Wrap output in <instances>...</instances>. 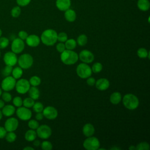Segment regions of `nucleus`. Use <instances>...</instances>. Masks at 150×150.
<instances>
[{"instance_id":"4d7b16f0","label":"nucleus","mask_w":150,"mask_h":150,"mask_svg":"<svg viewBox=\"0 0 150 150\" xmlns=\"http://www.w3.org/2000/svg\"><path fill=\"white\" fill-rule=\"evenodd\" d=\"M2 111L0 110V120L2 119Z\"/></svg>"},{"instance_id":"9d476101","label":"nucleus","mask_w":150,"mask_h":150,"mask_svg":"<svg viewBox=\"0 0 150 150\" xmlns=\"http://www.w3.org/2000/svg\"><path fill=\"white\" fill-rule=\"evenodd\" d=\"M18 117L23 121H26L30 119L32 117V112L29 108L25 107H19L16 111Z\"/></svg>"},{"instance_id":"ea45409f","label":"nucleus","mask_w":150,"mask_h":150,"mask_svg":"<svg viewBox=\"0 0 150 150\" xmlns=\"http://www.w3.org/2000/svg\"><path fill=\"white\" fill-rule=\"evenodd\" d=\"M57 39L60 42H65L67 40V35L65 32H60L57 34Z\"/></svg>"},{"instance_id":"393cba45","label":"nucleus","mask_w":150,"mask_h":150,"mask_svg":"<svg viewBox=\"0 0 150 150\" xmlns=\"http://www.w3.org/2000/svg\"><path fill=\"white\" fill-rule=\"evenodd\" d=\"M37 137L36 132L32 129L28 130L25 134V138L26 141L29 142L33 141Z\"/></svg>"},{"instance_id":"6ab92c4d","label":"nucleus","mask_w":150,"mask_h":150,"mask_svg":"<svg viewBox=\"0 0 150 150\" xmlns=\"http://www.w3.org/2000/svg\"><path fill=\"white\" fill-rule=\"evenodd\" d=\"M82 132L84 136L87 137H91L94 135L95 132V128L93 124L90 123H87L83 126Z\"/></svg>"},{"instance_id":"2eb2a0df","label":"nucleus","mask_w":150,"mask_h":150,"mask_svg":"<svg viewBox=\"0 0 150 150\" xmlns=\"http://www.w3.org/2000/svg\"><path fill=\"white\" fill-rule=\"evenodd\" d=\"M19 122L16 118L11 117L7 119L5 122V128L8 132L15 131L18 127Z\"/></svg>"},{"instance_id":"7ed1b4c3","label":"nucleus","mask_w":150,"mask_h":150,"mask_svg":"<svg viewBox=\"0 0 150 150\" xmlns=\"http://www.w3.org/2000/svg\"><path fill=\"white\" fill-rule=\"evenodd\" d=\"M122 103L124 107L130 110L137 108L139 105V100L138 97L131 93L127 94L123 97Z\"/></svg>"},{"instance_id":"a18cd8bd","label":"nucleus","mask_w":150,"mask_h":150,"mask_svg":"<svg viewBox=\"0 0 150 150\" xmlns=\"http://www.w3.org/2000/svg\"><path fill=\"white\" fill-rule=\"evenodd\" d=\"M56 49L60 53L62 52H63L66 49V47H65L64 43H63V42H59V43H58L56 45Z\"/></svg>"},{"instance_id":"5701e85b","label":"nucleus","mask_w":150,"mask_h":150,"mask_svg":"<svg viewBox=\"0 0 150 150\" xmlns=\"http://www.w3.org/2000/svg\"><path fill=\"white\" fill-rule=\"evenodd\" d=\"M15 112V108L12 105H6L2 108V114L6 117H10Z\"/></svg>"},{"instance_id":"5fc2aeb1","label":"nucleus","mask_w":150,"mask_h":150,"mask_svg":"<svg viewBox=\"0 0 150 150\" xmlns=\"http://www.w3.org/2000/svg\"><path fill=\"white\" fill-rule=\"evenodd\" d=\"M129 150H135L136 149V146H134V145H131L129 148H128Z\"/></svg>"},{"instance_id":"c9c22d12","label":"nucleus","mask_w":150,"mask_h":150,"mask_svg":"<svg viewBox=\"0 0 150 150\" xmlns=\"http://www.w3.org/2000/svg\"><path fill=\"white\" fill-rule=\"evenodd\" d=\"M33 110L35 112H42L44 107H43V105L42 104V103H41L40 102H36L33 105Z\"/></svg>"},{"instance_id":"79ce46f5","label":"nucleus","mask_w":150,"mask_h":150,"mask_svg":"<svg viewBox=\"0 0 150 150\" xmlns=\"http://www.w3.org/2000/svg\"><path fill=\"white\" fill-rule=\"evenodd\" d=\"M22 103H23V100H22L21 97H20L19 96H16L13 99V104L16 107H19L22 106Z\"/></svg>"},{"instance_id":"864d4df0","label":"nucleus","mask_w":150,"mask_h":150,"mask_svg":"<svg viewBox=\"0 0 150 150\" xmlns=\"http://www.w3.org/2000/svg\"><path fill=\"white\" fill-rule=\"evenodd\" d=\"M23 149H24V150H33L34 148H32V147H31V146H26V147L24 148Z\"/></svg>"},{"instance_id":"13d9d810","label":"nucleus","mask_w":150,"mask_h":150,"mask_svg":"<svg viewBox=\"0 0 150 150\" xmlns=\"http://www.w3.org/2000/svg\"><path fill=\"white\" fill-rule=\"evenodd\" d=\"M1 94H2V89L0 88V96H1Z\"/></svg>"},{"instance_id":"f3484780","label":"nucleus","mask_w":150,"mask_h":150,"mask_svg":"<svg viewBox=\"0 0 150 150\" xmlns=\"http://www.w3.org/2000/svg\"><path fill=\"white\" fill-rule=\"evenodd\" d=\"M96 88L100 91H104L108 89L110 86V81L105 78H101L96 81Z\"/></svg>"},{"instance_id":"473e14b6","label":"nucleus","mask_w":150,"mask_h":150,"mask_svg":"<svg viewBox=\"0 0 150 150\" xmlns=\"http://www.w3.org/2000/svg\"><path fill=\"white\" fill-rule=\"evenodd\" d=\"M21 9L19 6H14L11 11V16L13 18H18L21 15Z\"/></svg>"},{"instance_id":"49530a36","label":"nucleus","mask_w":150,"mask_h":150,"mask_svg":"<svg viewBox=\"0 0 150 150\" xmlns=\"http://www.w3.org/2000/svg\"><path fill=\"white\" fill-rule=\"evenodd\" d=\"M18 36H19V38L23 40H26V39L28 36V34L25 30H21L18 33Z\"/></svg>"},{"instance_id":"f8f14e48","label":"nucleus","mask_w":150,"mask_h":150,"mask_svg":"<svg viewBox=\"0 0 150 150\" xmlns=\"http://www.w3.org/2000/svg\"><path fill=\"white\" fill-rule=\"evenodd\" d=\"M25 48V43L23 40L20 38H15L12 42L11 50L12 52L16 54L21 53Z\"/></svg>"},{"instance_id":"f704fd0d","label":"nucleus","mask_w":150,"mask_h":150,"mask_svg":"<svg viewBox=\"0 0 150 150\" xmlns=\"http://www.w3.org/2000/svg\"><path fill=\"white\" fill-rule=\"evenodd\" d=\"M149 144L146 142H141L136 146L137 150H149Z\"/></svg>"},{"instance_id":"6e6552de","label":"nucleus","mask_w":150,"mask_h":150,"mask_svg":"<svg viewBox=\"0 0 150 150\" xmlns=\"http://www.w3.org/2000/svg\"><path fill=\"white\" fill-rule=\"evenodd\" d=\"M37 136L42 139H47L52 135V129L51 128L45 124L41 125L38 127L36 129Z\"/></svg>"},{"instance_id":"58836bf2","label":"nucleus","mask_w":150,"mask_h":150,"mask_svg":"<svg viewBox=\"0 0 150 150\" xmlns=\"http://www.w3.org/2000/svg\"><path fill=\"white\" fill-rule=\"evenodd\" d=\"M9 45V40L5 37H0V49H5Z\"/></svg>"},{"instance_id":"c03bdc74","label":"nucleus","mask_w":150,"mask_h":150,"mask_svg":"<svg viewBox=\"0 0 150 150\" xmlns=\"http://www.w3.org/2000/svg\"><path fill=\"white\" fill-rule=\"evenodd\" d=\"M16 3L19 6H25L30 4L31 0H16Z\"/></svg>"},{"instance_id":"c85d7f7f","label":"nucleus","mask_w":150,"mask_h":150,"mask_svg":"<svg viewBox=\"0 0 150 150\" xmlns=\"http://www.w3.org/2000/svg\"><path fill=\"white\" fill-rule=\"evenodd\" d=\"M87 41H88V38L87 36L84 34H81L78 36L76 42L79 46H83L87 44Z\"/></svg>"},{"instance_id":"0eeeda50","label":"nucleus","mask_w":150,"mask_h":150,"mask_svg":"<svg viewBox=\"0 0 150 150\" xmlns=\"http://www.w3.org/2000/svg\"><path fill=\"white\" fill-rule=\"evenodd\" d=\"M30 87V84L28 80L25 79H21L16 82L15 87L18 93L25 94L28 91Z\"/></svg>"},{"instance_id":"4be33fe9","label":"nucleus","mask_w":150,"mask_h":150,"mask_svg":"<svg viewBox=\"0 0 150 150\" xmlns=\"http://www.w3.org/2000/svg\"><path fill=\"white\" fill-rule=\"evenodd\" d=\"M29 97L34 100H37L40 97V91L36 86L30 87L28 91Z\"/></svg>"},{"instance_id":"6e6d98bb","label":"nucleus","mask_w":150,"mask_h":150,"mask_svg":"<svg viewBox=\"0 0 150 150\" xmlns=\"http://www.w3.org/2000/svg\"><path fill=\"white\" fill-rule=\"evenodd\" d=\"M121 148H118V147H117V146H114V147H112L111 148H110V149H120Z\"/></svg>"},{"instance_id":"ddd939ff","label":"nucleus","mask_w":150,"mask_h":150,"mask_svg":"<svg viewBox=\"0 0 150 150\" xmlns=\"http://www.w3.org/2000/svg\"><path fill=\"white\" fill-rule=\"evenodd\" d=\"M43 116L48 120H54L58 115L57 110L52 106H47L43 108L42 111Z\"/></svg>"},{"instance_id":"a19ab883","label":"nucleus","mask_w":150,"mask_h":150,"mask_svg":"<svg viewBox=\"0 0 150 150\" xmlns=\"http://www.w3.org/2000/svg\"><path fill=\"white\" fill-rule=\"evenodd\" d=\"M28 127L30 129H36L39 126V122L36 120H30L28 122Z\"/></svg>"},{"instance_id":"dca6fc26","label":"nucleus","mask_w":150,"mask_h":150,"mask_svg":"<svg viewBox=\"0 0 150 150\" xmlns=\"http://www.w3.org/2000/svg\"><path fill=\"white\" fill-rule=\"evenodd\" d=\"M40 42V38L36 35H28L26 39V44L30 47H36Z\"/></svg>"},{"instance_id":"09e8293b","label":"nucleus","mask_w":150,"mask_h":150,"mask_svg":"<svg viewBox=\"0 0 150 150\" xmlns=\"http://www.w3.org/2000/svg\"><path fill=\"white\" fill-rule=\"evenodd\" d=\"M6 133H7V131L5 129V128L4 127H0V139L4 138Z\"/></svg>"},{"instance_id":"a211bd4d","label":"nucleus","mask_w":150,"mask_h":150,"mask_svg":"<svg viewBox=\"0 0 150 150\" xmlns=\"http://www.w3.org/2000/svg\"><path fill=\"white\" fill-rule=\"evenodd\" d=\"M56 6L60 11H65L70 8L71 0H56Z\"/></svg>"},{"instance_id":"7c9ffc66","label":"nucleus","mask_w":150,"mask_h":150,"mask_svg":"<svg viewBox=\"0 0 150 150\" xmlns=\"http://www.w3.org/2000/svg\"><path fill=\"white\" fill-rule=\"evenodd\" d=\"M34 103H35V100L33 99H32L30 97H27L23 100L22 104L25 107L30 108L33 107Z\"/></svg>"},{"instance_id":"37998d69","label":"nucleus","mask_w":150,"mask_h":150,"mask_svg":"<svg viewBox=\"0 0 150 150\" xmlns=\"http://www.w3.org/2000/svg\"><path fill=\"white\" fill-rule=\"evenodd\" d=\"M2 100L5 102H9L12 100V96L8 91H5L2 93Z\"/></svg>"},{"instance_id":"412c9836","label":"nucleus","mask_w":150,"mask_h":150,"mask_svg":"<svg viewBox=\"0 0 150 150\" xmlns=\"http://www.w3.org/2000/svg\"><path fill=\"white\" fill-rule=\"evenodd\" d=\"M137 7L142 11H147L150 8V2L149 0H138Z\"/></svg>"},{"instance_id":"bb28decb","label":"nucleus","mask_w":150,"mask_h":150,"mask_svg":"<svg viewBox=\"0 0 150 150\" xmlns=\"http://www.w3.org/2000/svg\"><path fill=\"white\" fill-rule=\"evenodd\" d=\"M12 77L15 79H18L21 77L23 74V70L21 67H16L12 69Z\"/></svg>"},{"instance_id":"de8ad7c7","label":"nucleus","mask_w":150,"mask_h":150,"mask_svg":"<svg viewBox=\"0 0 150 150\" xmlns=\"http://www.w3.org/2000/svg\"><path fill=\"white\" fill-rule=\"evenodd\" d=\"M87 84L88 85V86H93L96 83V79L94 78V77H89L88 78H87Z\"/></svg>"},{"instance_id":"4468645a","label":"nucleus","mask_w":150,"mask_h":150,"mask_svg":"<svg viewBox=\"0 0 150 150\" xmlns=\"http://www.w3.org/2000/svg\"><path fill=\"white\" fill-rule=\"evenodd\" d=\"M4 61L6 65L13 66L18 62V58L16 53L13 52H8L4 54Z\"/></svg>"},{"instance_id":"4c0bfd02","label":"nucleus","mask_w":150,"mask_h":150,"mask_svg":"<svg viewBox=\"0 0 150 150\" xmlns=\"http://www.w3.org/2000/svg\"><path fill=\"white\" fill-rule=\"evenodd\" d=\"M41 148L43 150H50L53 148V145L50 142L45 141L41 144Z\"/></svg>"},{"instance_id":"39448f33","label":"nucleus","mask_w":150,"mask_h":150,"mask_svg":"<svg viewBox=\"0 0 150 150\" xmlns=\"http://www.w3.org/2000/svg\"><path fill=\"white\" fill-rule=\"evenodd\" d=\"M18 63L22 69H27L30 68L33 63V59L32 56L28 53H25L19 56L18 59Z\"/></svg>"},{"instance_id":"052dcab7","label":"nucleus","mask_w":150,"mask_h":150,"mask_svg":"<svg viewBox=\"0 0 150 150\" xmlns=\"http://www.w3.org/2000/svg\"><path fill=\"white\" fill-rule=\"evenodd\" d=\"M0 56H1V52H0Z\"/></svg>"},{"instance_id":"1a4fd4ad","label":"nucleus","mask_w":150,"mask_h":150,"mask_svg":"<svg viewBox=\"0 0 150 150\" xmlns=\"http://www.w3.org/2000/svg\"><path fill=\"white\" fill-rule=\"evenodd\" d=\"M16 79L12 76H7L2 80L1 83L2 89L5 91H9L14 88L16 84Z\"/></svg>"},{"instance_id":"2f4dec72","label":"nucleus","mask_w":150,"mask_h":150,"mask_svg":"<svg viewBox=\"0 0 150 150\" xmlns=\"http://www.w3.org/2000/svg\"><path fill=\"white\" fill-rule=\"evenodd\" d=\"M92 72L94 73H100L102 69H103V65L100 62H96L94 63V64L92 66V67L91 68Z\"/></svg>"},{"instance_id":"aec40b11","label":"nucleus","mask_w":150,"mask_h":150,"mask_svg":"<svg viewBox=\"0 0 150 150\" xmlns=\"http://www.w3.org/2000/svg\"><path fill=\"white\" fill-rule=\"evenodd\" d=\"M64 16L66 20L69 22H73L75 21L77 17V15L75 11L70 8H69L68 9L64 11Z\"/></svg>"},{"instance_id":"cd10ccee","label":"nucleus","mask_w":150,"mask_h":150,"mask_svg":"<svg viewBox=\"0 0 150 150\" xmlns=\"http://www.w3.org/2000/svg\"><path fill=\"white\" fill-rule=\"evenodd\" d=\"M137 55L140 58H146L148 57L149 59V52L147 51V50L144 47L139 48L137 50Z\"/></svg>"},{"instance_id":"423d86ee","label":"nucleus","mask_w":150,"mask_h":150,"mask_svg":"<svg viewBox=\"0 0 150 150\" xmlns=\"http://www.w3.org/2000/svg\"><path fill=\"white\" fill-rule=\"evenodd\" d=\"M83 145L87 150H97L100 146V142L97 138L91 136L84 141Z\"/></svg>"},{"instance_id":"8fccbe9b","label":"nucleus","mask_w":150,"mask_h":150,"mask_svg":"<svg viewBox=\"0 0 150 150\" xmlns=\"http://www.w3.org/2000/svg\"><path fill=\"white\" fill-rule=\"evenodd\" d=\"M43 114L42 112H36V114L35 115V118L37 120L40 121L42 120L43 118Z\"/></svg>"},{"instance_id":"a878e982","label":"nucleus","mask_w":150,"mask_h":150,"mask_svg":"<svg viewBox=\"0 0 150 150\" xmlns=\"http://www.w3.org/2000/svg\"><path fill=\"white\" fill-rule=\"evenodd\" d=\"M66 49L68 50H73L76 48L77 45V42L74 39H67L64 43Z\"/></svg>"},{"instance_id":"f257e3e1","label":"nucleus","mask_w":150,"mask_h":150,"mask_svg":"<svg viewBox=\"0 0 150 150\" xmlns=\"http://www.w3.org/2000/svg\"><path fill=\"white\" fill-rule=\"evenodd\" d=\"M57 33L52 29H47L44 30L40 36V40L46 46H53L57 42Z\"/></svg>"},{"instance_id":"f03ea898","label":"nucleus","mask_w":150,"mask_h":150,"mask_svg":"<svg viewBox=\"0 0 150 150\" xmlns=\"http://www.w3.org/2000/svg\"><path fill=\"white\" fill-rule=\"evenodd\" d=\"M60 59L64 64L66 65H71L78 61L79 55L73 50L65 49L61 53Z\"/></svg>"},{"instance_id":"3c124183","label":"nucleus","mask_w":150,"mask_h":150,"mask_svg":"<svg viewBox=\"0 0 150 150\" xmlns=\"http://www.w3.org/2000/svg\"><path fill=\"white\" fill-rule=\"evenodd\" d=\"M33 145L35 146H39L40 145V142L39 140H34L33 141Z\"/></svg>"},{"instance_id":"9b49d317","label":"nucleus","mask_w":150,"mask_h":150,"mask_svg":"<svg viewBox=\"0 0 150 150\" xmlns=\"http://www.w3.org/2000/svg\"><path fill=\"white\" fill-rule=\"evenodd\" d=\"M79 55V59L84 63H91L94 60V56L93 53L88 50H81Z\"/></svg>"},{"instance_id":"bf43d9fd","label":"nucleus","mask_w":150,"mask_h":150,"mask_svg":"<svg viewBox=\"0 0 150 150\" xmlns=\"http://www.w3.org/2000/svg\"><path fill=\"white\" fill-rule=\"evenodd\" d=\"M2 30H1V29H0V37H1V35H2Z\"/></svg>"},{"instance_id":"c756f323","label":"nucleus","mask_w":150,"mask_h":150,"mask_svg":"<svg viewBox=\"0 0 150 150\" xmlns=\"http://www.w3.org/2000/svg\"><path fill=\"white\" fill-rule=\"evenodd\" d=\"M29 82L32 86L37 87L41 83V79L37 76H33L30 77Z\"/></svg>"},{"instance_id":"b1692460","label":"nucleus","mask_w":150,"mask_h":150,"mask_svg":"<svg viewBox=\"0 0 150 150\" xmlns=\"http://www.w3.org/2000/svg\"><path fill=\"white\" fill-rule=\"evenodd\" d=\"M122 100V96L120 92L115 91L112 93L110 97V101L112 104H118Z\"/></svg>"},{"instance_id":"603ef678","label":"nucleus","mask_w":150,"mask_h":150,"mask_svg":"<svg viewBox=\"0 0 150 150\" xmlns=\"http://www.w3.org/2000/svg\"><path fill=\"white\" fill-rule=\"evenodd\" d=\"M5 105L4 101H2V100H0V109L2 108Z\"/></svg>"},{"instance_id":"72a5a7b5","label":"nucleus","mask_w":150,"mask_h":150,"mask_svg":"<svg viewBox=\"0 0 150 150\" xmlns=\"http://www.w3.org/2000/svg\"><path fill=\"white\" fill-rule=\"evenodd\" d=\"M5 137L8 142H13L15 141L16 138V135L13 131H11V132H8V133H6Z\"/></svg>"},{"instance_id":"e433bc0d","label":"nucleus","mask_w":150,"mask_h":150,"mask_svg":"<svg viewBox=\"0 0 150 150\" xmlns=\"http://www.w3.org/2000/svg\"><path fill=\"white\" fill-rule=\"evenodd\" d=\"M12 66H8V65H6V66L3 69V70H2V74L5 77H7L9 76L12 71Z\"/></svg>"},{"instance_id":"20e7f679","label":"nucleus","mask_w":150,"mask_h":150,"mask_svg":"<svg viewBox=\"0 0 150 150\" xmlns=\"http://www.w3.org/2000/svg\"><path fill=\"white\" fill-rule=\"evenodd\" d=\"M76 73L80 78L87 79L91 76L92 70L91 67L87 63H81L77 66Z\"/></svg>"}]
</instances>
